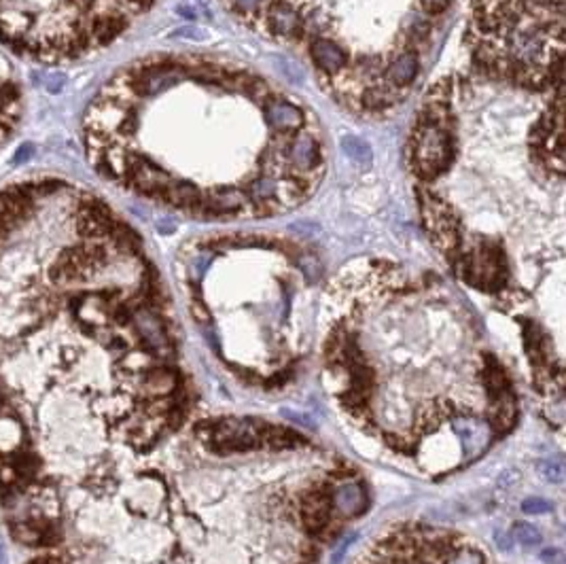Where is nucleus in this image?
I'll return each mask as SVG.
<instances>
[{
    "mask_svg": "<svg viewBox=\"0 0 566 564\" xmlns=\"http://www.w3.org/2000/svg\"><path fill=\"white\" fill-rule=\"evenodd\" d=\"M469 43L488 75L552 85L562 77L564 0H473Z\"/></svg>",
    "mask_w": 566,
    "mask_h": 564,
    "instance_id": "obj_1",
    "label": "nucleus"
},
{
    "mask_svg": "<svg viewBox=\"0 0 566 564\" xmlns=\"http://www.w3.org/2000/svg\"><path fill=\"white\" fill-rule=\"evenodd\" d=\"M452 157H454V146H452V136L448 128L418 121L411 136L414 172L424 181H433L452 163Z\"/></svg>",
    "mask_w": 566,
    "mask_h": 564,
    "instance_id": "obj_2",
    "label": "nucleus"
},
{
    "mask_svg": "<svg viewBox=\"0 0 566 564\" xmlns=\"http://www.w3.org/2000/svg\"><path fill=\"white\" fill-rule=\"evenodd\" d=\"M564 91L562 83H558V93L550 111L543 115L532 130V151L536 161H541L545 168L558 177L564 174Z\"/></svg>",
    "mask_w": 566,
    "mask_h": 564,
    "instance_id": "obj_3",
    "label": "nucleus"
},
{
    "mask_svg": "<svg viewBox=\"0 0 566 564\" xmlns=\"http://www.w3.org/2000/svg\"><path fill=\"white\" fill-rule=\"evenodd\" d=\"M261 425L249 420H225L208 429V444L220 448V452H244L261 448Z\"/></svg>",
    "mask_w": 566,
    "mask_h": 564,
    "instance_id": "obj_4",
    "label": "nucleus"
},
{
    "mask_svg": "<svg viewBox=\"0 0 566 564\" xmlns=\"http://www.w3.org/2000/svg\"><path fill=\"white\" fill-rule=\"evenodd\" d=\"M286 163L297 170V174L302 179H308L312 183H318V177H312V172L316 174H323V151H321V144L318 140L308 134V132H302L288 140V146H286Z\"/></svg>",
    "mask_w": 566,
    "mask_h": 564,
    "instance_id": "obj_5",
    "label": "nucleus"
},
{
    "mask_svg": "<svg viewBox=\"0 0 566 564\" xmlns=\"http://www.w3.org/2000/svg\"><path fill=\"white\" fill-rule=\"evenodd\" d=\"M249 195L246 191L238 187H218L210 191V195L202 198L200 208L195 210V214L210 216V218H220V216H234L240 214L246 206H249Z\"/></svg>",
    "mask_w": 566,
    "mask_h": 564,
    "instance_id": "obj_6",
    "label": "nucleus"
},
{
    "mask_svg": "<svg viewBox=\"0 0 566 564\" xmlns=\"http://www.w3.org/2000/svg\"><path fill=\"white\" fill-rule=\"evenodd\" d=\"M261 106L269 128L276 130L278 134H293L295 130H299L306 121L304 113L297 106L286 100H278V98H272V95H269Z\"/></svg>",
    "mask_w": 566,
    "mask_h": 564,
    "instance_id": "obj_7",
    "label": "nucleus"
},
{
    "mask_svg": "<svg viewBox=\"0 0 566 564\" xmlns=\"http://www.w3.org/2000/svg\"><path fill=\"white\" fill-rule=\"evenodd\" d=\"M310 56H312V62L316 64V68L329 77L337 75V72L346 68V54H343V49H339L329 38H316L310 45Z\"/></svg>",
    "mask_w": 566,
    "mask_h": 564,
    "instance_id": "obj_8",
    "label": "nucleus"
},
{
    "mask_svg": "<svg viewBox=\"0 0 566 564\" xmlns=\"http://www.w3.org/2000/svg\"><path fill=\"white\" fill-rule=\"evenodd\" d=\"M134 323L138 327V333L140 337L144 339V344L153 348L155 352H161V350H168L170 344H168V337H166V331L161 327V321L157 318V314L149 308H138L134 310L132 314Z\"/></svg>",
    "mask_w": 566,
    "mask_h": 564,
    "instance_id": "obj_9",
    "label": "nucleus"
},
{
    "mask_svg": "<svg viewBox=\"0 0 566 564\" xmlns=\"http://www.w3.org/2000/svg\"><path fill=\"white\" fill-rule=\"evenodd\" d=\"M89 36L95 45H111L123 30L128 28V17L119 11L111 13H98L89 19Z\"/></svg>",
    "mask_w": 566,
    "mask_h": 564,
    "instance_id": "obj_10",
    "label": "nucleus"
},
{
    "mask_svg": "<svg viewBox=\"0 0 566 564\" xmlns=\"http://www.w3.org/2000/svg\"><path fill=\"white\" fill-rule=\"evenodd\" d=\"M36 200L32 198V195L26 191V187H23V183L19 185H13V187H7L0 191V206H3L5 210H9L19 223H23V221H28L34 210H36Z\"/></svg>",
    "mask_w": 566,
    "mask_h": 564,
    "instance_id": "obj_11",
    "label": "nucleus"
},
{
    "mask_svg": "<svg viewBox=\"0 0 566 564\" xmlns=\"http://www.w3.org/2000/svg\"><path fill=\"white\" fill-rule=\"evenodd\" d=\"M331 501H333V497H329L325 490H314L312 495H308L304 499L302 516H304V524L310 530H321L329 522Z\"/></svg>",
    "mask_w": 566,
    "mask_h": 564,
    "instance_id": "obj_12",
    "label": "nucleus"
},
{
    "mask_svg": "<svg viewBox=\"0 0 566 564\" xmlns=\"http://www.w3.org/2000/svg\"><path fill=\"white\" fill-rule=\"evenodd\" d=\"M267 30L280 36H293L302 30V17L291 5L276 3L267 13Z\"/></svg>",
    "mask_w": 566,
    "mask_h": 564,
    "instance_id": "obj_13",
    "label": "nucleus"
},
{
    "mask_svg": "<svg viewBox=\"0 0 566 564\" xmlns=\"http://www.w3.org/2000/svg\"><path fill=\"white\" fill-rule=\"evenodd\" d=\"M418 75V58L411 52L401 54L386 66V81L392 87H407Z\"/></svg>",
    "mask_w": 566,
    "mask_h": 564,
    "instance_id": "obj_14",
    "label": "nucleus"
},
{
    "mask_svg": "<svg viewBox=\"0 0 566 564\" xmlns=\"http://www.w3.org/2000/svg\"><path fill=\"white\" fill-rule=\"evenodd\" d=\"M202 198H204L202 191L191 183H170L166 187L161 202H168V204L179 206V208H189V210L195 212L202 204Z\"/></svg>",
    "mask_w": 566,
    "mask_h": 564,
    "instance_id": "obj_15",
    "label": "nucleus"
},
{
    "mask_svg": "<svg viewBox=\"0 0 566 564\" xmlns=\"http://www.w3.org/2000/svg\"><path fill=\"white\" fill-rule=\"evenodd\" d=\"M259 437H261V446L272 448V450H288V448H295L297 444H304L302 435L293 433L288 429L269 427V425H261Z\"/></svg>",
    "mask_w": 566,
    "mask_h": 564,
    "instance_id": "obj_16",
    "label": "nucleus"
},
{
    "mask_svg": "<svg viewBox=\"0 0 566 564\" xmlns=\"http://www.w3.org/2000/svg\"><path fill=\"white\" fill-rule=\"evenodd\" d=\"M341 149L359 168H369L374 163V151L367 140L359 136H343L341 138Z\"/></svg>",
    "mask_w": 566,
    "mask_h": 564,
    "instance_id": "obj_17",
    "label": "nucleus"
},
{
    "mask_svg": "<svg viewBox=\"0 0 566 564\" xmlns=\"http://www.w3.org/2000/svg\"><path fill=\"white\" fill-rule=\"evenodd\" d=\"M144 388H146V392H151V395H159V397L172 395L177 388V376L168 370H155L146 376Z\"/></svg>",
    "mask_w": 566,
    "mask_h": 564,
    "instance_id": "obj_18",
    "label": "nucleus"
},
{
    "mask_svg": "<svg viewBox=\"0 0 566 564\" xmlns=\"http://www.w3.org/2000/svg\"><path fill=\"white\" fill-rule=\"evenodd\" d=\"M335 505L343 511V513H356L363 507V490L356 484H346L337 490V495L333 497Z\"/></svg>",
    "mask_w": 566,
    "mask_h": 564,
    "instance_id": "obj_19",
    "label": "nucleus"
},
{
    "mask_svg": "<svg viewBox=\"0 0 566 564\" xmlns=\"http://www.w3.org/2000/svg\"><path fill=\"white\" fill-rule=\"evenodd\" d=\"M43 532H45V528L34 522L13 526L15 541L23 543V545H43Z\"/></svg>",
    "mask_w": 566,
    "mask_h": 564,
    "instance_id": "obj_20",
    "label": "nucleus"
},
{
    "mask_svg": "<svg viewBox=\"0 0 566 564\" xmlns=\"http://www.w3.org/2000/svg\"><path fill=\"white\" fill-rule=\"evenodd\" d=\"M513 539L524 548H536L541 543V532L528 522H515L513 524Z\"/></svg>",
    "mask_w": 566,
    "mask_h": 564,
    "instance_id": "obj_21",
    "label": "nucleus"
},
{
    "mask_svg": "<svg viewBox=\"0 0 566 564\" xmlns=\"http://www.w3.org/2000/svg\"><path fill=\"white\" fill-rule=\"evenodd\" d=\"M536 469H539V475L550 484H560L564 480V467L556 460H541Z\"/></svg>",
    "mask_w": 566,
    "mask_h": 564,
    "instance_id": "obj_22",
    "label": "nucleus"
},
{
    "mask_svg": "<svg viewBox=\"0 0 566 564\" xmlns=\"http://www.w3.org/2000/svg\"><path fill=\"white\" fill-rule=\"evenodd\" d=\"M19 425L13 422V420H3V435H0V448L3 450H11L17 446V441H19Z\"/></svg>",
    "mask_w": 566,
    "mask_h": 564,
    "instance_id": "obj_23",
    "label": "nucleus"
},
{
    "mask_svg": "<svg viewBox=\"0 0 566 564\" xmlns=\"http://www.w3.org/2000/svg\"><path fill=\"white\" fill-rule=\"evenodd\" d=\"M552 509V503L541 499V497H530L522 503V511L524 513H534V516H541V513H547Z\"/></svg>",
    "mask_w": 566,
    "mask_h": 564,
    "instance_id": "obj_24",
    "label": "nucleus"
},
{
    "mask_svg": "<svg viewBox=\"0 0 566 564\" xmlns=\"http://www.w3.org/2000/svg\"><path fill=\"white\" fill-rule=\"evenodd\" d=\"M299 267H302V272L308 276V280H316L318 276H321V263H318V259L312 257V255L299 257Z\"/></svg>",
    "mask_w": 566,
    "mask_h": 564,
    "instance_id": "obj_25",
    "label": "nucleus"
},
{
    "mask_svg": "<svg viewBox=\"0 0 566 564\" xmlns=\"http://www.w3.org/2000/svg\"><path fill=\"white\" fill-rule=\"evenodd\" d=\"M229 3L234 5V9L242 15H251L259 9L261 5V0H229Z\"/></svg>",
    "mask_w": 566,
    "mask_h": 564,
    "instance_id": "obj_26",
    "label": "nucleus"
},
{
    "mask_svg": "<svg viewBox=\"0 0 566 564\" xmlns=\"http://www.w3.org/2000/svg\"><path fill=\"white\" fill-rule=\"evenodd\" d=\"M422 3V9L431 15H437L441 11H446L448 5H450V0H420Z\"/></svg>",
    "mask_w": 566,
    "mask_h": 564,
    "instance_id": "obj_27",
    "label": "nucleus"
},
{
    "mask_svg": "<svg viewBox=\"0 0 566 564\" xmlns=\"http://www.w3.org/2000/svg\"><path fill=\"white\" fill-rule=\"evenodd\" d=\"M541 560L547 564H562V552L558 548H547L541 552Z\"/></svg>",
    "mask_w": 566,
    "mask_h": 564,
    "instance_id": "obj_28",
    "label": "nucleus"
},
{
    "mask_svg": "<svg viewBox=\"0 0 566 564\" xmlns=\"http://www.w3.org/2000/svg\"><path fill=\"white\" fill-rule=\"evenodd\" d=\"M354 539H356V537H354V534H350L348 539H343V541L339 543V548H337V552L333 554V564H339V560L343 558V554H346V550L350 548V543L354 541Z\"/></svg>",
    "mask_w": 566,
    "mask_h": 564,
    "instance_id": "obj_29",
    "label": "nucleus"
},
{
    "mask_svg": "<svg viewBox=\"0 0 566 564\" xmlns=\"http://www.w3.org/2000/svg\"><path fill=\"white\" fill-rule=\"evenodd\" d=\"M177 36H181V38H195V41H204L206 38V34H202V30H198V28H181V30H177Z\"/></svg>",
    "mask_w": 566,
    "mask_h": 564,
    "instance_id": "obj_30",
    "label": "nucleus"
},
{
    "mask_svg": "<svg viewBox=\"0 0 566 564\" xmlns=\"http://www.w3.org/2000/svg\"><path fill=\"white\" fill-rule=\"evenodd\" d=\"M32 153H34V146H32V144H21V149H19V151L15 153V157H13V163H23Z\"/></svg>",
    "mask_w": 566,
    "mask_h": 564,
    "instance_id": "obj_31",
    "label": "nucleus"
},
{
    "mask_svg": "<svg viewBox=\"0 0 566 564\" xmlns=\"http://www.w3.org/2000/svg\"><path fill=\"white\" fill-rule=\"evenodd\" d=\"M64 85V77L62 75H52V77H47V89L49 91H60Z\"/></svg>",
    "mask_w": 566,
    "mask_h": 564,
    "instance_id": "obj_32",
    "label": "nucleus"
},
{
    "mask_svg": "<svg viewBox=\"0 0 566 564\" xmlns=\"http://www.w3.org/2000/svg\"><path fill=\"white\" fill-rule=\"evenodd\" d=\"M495 541H497V545H499L503 552H509V550H511V541L505 537V532H499V530H497V532H495Z\"/></svg>",
    "mask_w": 566,
    "mask_h": 564,
    "instance_id": "obj_33",
    "label": "nucleus"
},
{
    "mask_svg": "<svg viewBox=\"0 0 566 564\" xmlns=\"http://www.w3.org/2000/svg\"><path fill=\"white\" fill-rule=\"evenodd\" d=\"M513 480H518V471H505V473L501 475L499 484H501V486H511Z\"/></svg>",
    "mask_w": 566,
    "mask_h": 564,
    "instance_id": "obj_34",
    "label": "nucleus"
},
{
    "mask_svg": "<svg viewBox=\"0 0 566 564\" xmlns=\"http://www.w3.org/2000/svg\"><path fill=\"white\" fill-rule=\"evenodd\" d=\"M157 229L161 232V234H170V232H174L177 229V225L172 223V221H168V218H163L161 223H157Z\"/></svg>",
    "mask_w": 566,
    "mask_h": 564,
    "instance_id": "obj_35",
    "label": "nucleus"
},
{
    "mask_svg": "<svg viewBox=\"0 0 566 564\" xmlns=\"http://www.w3.org/2000/svg\"><path fill=\"white\" fill-rule=\"evenodd\" d=\"M9 562V558H7V550H5V545L0 543V564H7Z\"/></svg>",
    "mask_w": 566,
    "mask_h": 564,
    "instance_id": "obj_36",
    "label": "nucleus"
},
{
    "mask_svg": "<svg viewBox=\"0 0 566 564\" xmlns=\"http://www.w3.org/2000/svg\"><path fill=\"white\" fill-rule=\"evenodd\" d=\"M9 132H11V130H7V128L0 126V140H7V138H9Z\"/></svg>",
    "mask_w": 566,
    "mask_h": 564,
    "instance_id": "obj_37",
    "label": "nucleus"
},
{
    "mask_svg": "<svg viewBox=\"0 0 566 564\" xmlns=\"http://www.w3.org/2000/svg\"><path fill=\"white\" fill-rule=\"evenodd\" d=\"M200 3H204V0H200Z\"/></svg>",
    "mask_w": 566,
    "mask_h": 564,
    "instance_id": "obj_38",
    "label": "nucleus"
},
{
    "mask_svg": "<svg viewBox=\"0 0 566 564\" xmlns=\"http://www.w3.org/2000/svg\"><path fill=\"white\" fill-rule=\"evenodd\" d=\"M128 3H132V0H128Z\"/></svg>",
    "mask_w": 566,
    "mask_h": 564,
    "instance_id": "obj_39",
    "label": "nucleus"
}]
</instances>
